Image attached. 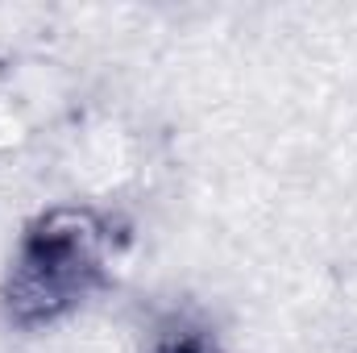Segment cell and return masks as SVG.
Wrapping results in <instances>:
<instances>
[{
	"instance_id": "cell-1",
	"label": "cell",
	"mask_w": 357,
	"mask_h": 353,
	"mask_svg": "<svg viewBox=\"0 0 357 353\" xmlns=\"http://www.w3.org/2000/svg\"><path fill=\"white\" fill-rule=\"evenodd\" d=\"M125 225L96 204H50L33 212L0 274V316L17 333H42L112 287Z\"/></svg>"
},
{
	"instance_id": "cell-2",
	"label": "cell",
	"mask_w": 357,
	"mask_h": 353,
	"mask_svg": "<svg viewBox=\"0 0 357 353\" xmlns=\"http://www.w3.org/2000/svg\"><path fill=\"white\" fill-rule=\"evenodd\" d=\"M150 353H229V345L204 316L167 312L150 329Z\"/></svg>"
}]
</instances>
